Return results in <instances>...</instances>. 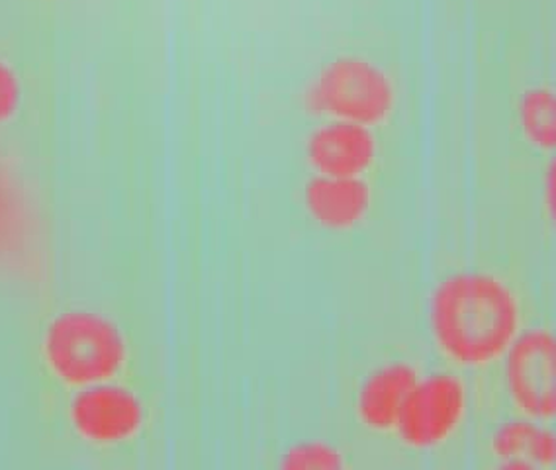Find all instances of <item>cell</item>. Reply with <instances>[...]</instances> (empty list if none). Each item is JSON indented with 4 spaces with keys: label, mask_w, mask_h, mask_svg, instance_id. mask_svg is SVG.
<instances>
[{
    "label": "cell",
    "mask_w": 556,
    "mask_h": 470,
    "mask_svg": "<svg viewBox=\"0 0 556 470\" xmlns=\"http://www.w3.org/2000/svg\"><path fill=\"white\" fill-rule=\"evenodd\" d=\"M429 323L447 359L463 367H486L504 357L519 335L521 304L496 275L455 272L431 294Z\"/></svg>",
    "instance_id": "1"
},
{
    "label": "cell",
    "mask_w": 556,
    "mask_h": 470,
    "mask_svg": "<svg viewBox=\"0 0 556 470\" xmlns=\"http://www.w3.org/2000/svg\"><path fill=\"white\" fill-rule=\"evenodd\" d=\"M43 350L51 369L67 382L110 377L124 360L118 330L104 318L83 312H71L53 321Z\"/></svg>",
    "instance_id": "2"
},
{
    "label": "cell",
    "mask_w": 556,
    "mask_h": 470,
    "mask_svg": "<svg viewBox=\"0 0 556 470\" xmlns=\"http://www.w3.org/2000/svg\"><path fill=\"white\" fill-rule=\"evenodd\" d=\"M504 381L516 410L531 420L556 421V331H519L506 351Z\"/></svg>",
    "instance_id": "3"
},
{
    "label": "cell",
    "mask_w": 556,
    "mask_h": 470,
    "mask_svg": "<svg viewBox=\"0 0 556 470\" xmlns=\"http://www.w3.org/2000/svg\"><path fill=\"white\" fill-rule=\"evenodd\" d=\"M467 408V386L455 374L435 372L417 379L397 420L400 437L414 449L439 447L453 437Z\"/></svg>",
    "instance_id": "4"
},
{
    "label": "cell",
    "mask_w": 556,
    "mask_h": 470,
    "mask_svg": "<svg viewBox=\"0 0 556 470\" xmlns=\"http://www.w3.org/2000/svg\"><path fill=\"white\" fill-rule=\"evenodd\" d=\"M333 104L353 120L380 122L394 106V87L377 65L363 60L333 67Z\"/></svg>",
    "instance_id": "5"
},
{
    "label": "cell",
    "mask_w": 556,
    "mask_h": 470,
    "mask_svg": "<svg viewBox=\"0 0 556 470\" xmlns=\"http://www.w3.org/2000/svg\"><path fill=\"white\" fill-rule=\"evenodd\" d=\"M73 425L92 443L129 440L141 425L138 398L126 391H92L80 394L71 410Z\"/></svg>",
    "instance_id": "6"
},
{
    "label": "cell",
    "mask_w": 556,
    "mask_h": 470,
    "mask_svg": "<svg viewBox=\"0 0 556 470\" xmlns=\"http://www.w3.org/2000/svg\"><path fill=\"white\" fill-rule=\"evenodd\" d=\"M490 450L506 469H555L556 428L526 416L502 421L490 435Z\"/></svg>",
    "instance_id": "7"
},
{
    "label": "cell",
    "mask_w": 556,
    "mask_h": 470,
    "mask_svg": "<svg viewBox=\"0 0 556 470\" xmlns=\"http://www.w3.org/2000/svg\"><path fill=\"white\" fill-rule=\"evenodd\" d=\"M417 372L407 363H390L375 370L361 391L358 411L372 430L396 428L407 396L416 386Z\"/></svg>",
    "instance_id": "8"
},
{
    "label": "cell",
    "mask_w": 556,
    "mask_h": 470,
    "mask_svg": "<svg viewBox=\"0 0 556 470\" xmlns=\"http://www.w3.org/2000/svg\"><path fill=\"white\" fill-rule=\"evenodd\" d=\"M517 122L527 143L539 151L556 153V89L535 85L517 104Z\"/></svg>",
    "instance_id": "9"
},
{
    "label": "cell",
    "mask_w": 556,
    "mask_h": 470,
    "mask_svg": "<svg viewBox=\"0 0 556 470\" xmlns=\"http://www.w3.org/2000/svg\"><path fill=\"white\" fill-rule=\"evenodd\" d=\"M375 140L358 126H343L319 141V160L329 163L336 173L351 175L367 169L375 161Z\"/></svg>",
    "instance_id": "10"
},
{
    "label": "cell",
    "mask_w": 556,
    "mask_h": 470,
    "mask_svg": "<svg viewBox=\"0 0 556 470\" xmlns=\"http://www.w3.org/2000/svg\"><path fill=\"white\" fill-rule=\"evenodd\" d=\"M21 87L18 79L4 63H0V122L9 120L18 109Z\"/></svg>",
    "instance_id": "11"
},
{
    "label": "cell",
    "mask_w": 556,
    "mask_h": 470,
    "mask_svg": "<svg viewBox=\"0 0 556 470\" xmlns=\"http://www.w3.org/2000/svg\"><path fill=\"white\" fill-rule=\"evenodd\" d=\"M543 202L548 221L556 230V153L546 163L545 175H543Z\"/></svg>",
    "instance_id": "12"
}]
</instances>
